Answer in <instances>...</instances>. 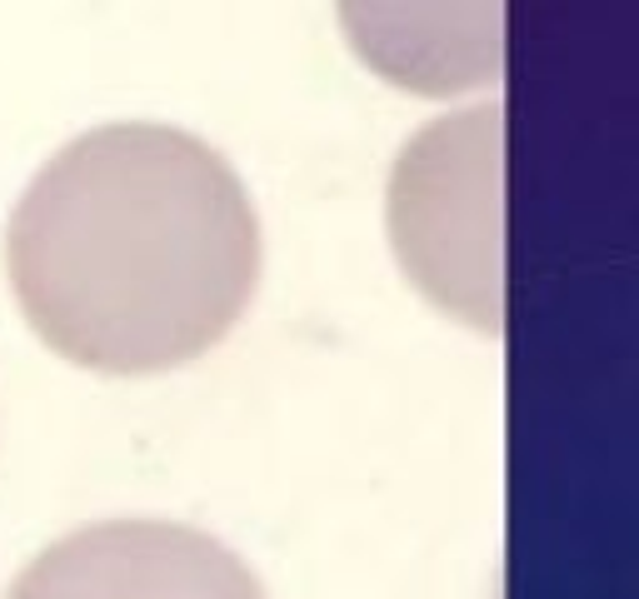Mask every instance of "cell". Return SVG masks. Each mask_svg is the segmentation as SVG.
<instances>
[{"label":"cell","mask_w":639,"mask_h":599,"mask_svg":"<svg viewBox=\"0 0 639 599\" xmlns=\"http://www.w3.org/2000/svg\"><path fill=\"white\" fill-rule=\"evenodd\" d=\"M40 345L95 375H160L215 349L260 280V220L215 145L110 120L60 145L6 230Z\"/></svg>","instance_id":"obj_1"},{"label":"cell","mask_w":639,"mask_h":599,"mask_svg":"<svg viewBox=\"0 0 639 599\" xmlns=\"http://www.w3.org/2000/svg\"><path fill=\"white\" fill-rule=\"evenodd\" d=\"M385 225L405 280L479 335H505V105H469L409 135Z\"/></svg>","instance_id":"obj_2"},{"label":"cell","mask_w":639,"mask_h":599,"mask_svg":"<svg viewBox=\"0 0 639 599\" xmlns=\"http://www.w3.org/2000/svg\"><path fill=\"white\" fill-rule=\"evenodd\" d=\"M6 599H270L250 565L205 529L105 519L45 545Z\"/></svg>","instance_id":"obj_3"},{"label":"cell","mask_w":639,"mask_h":599,"mask_svg":"<svg viewBox=\"0 0 639 599\" xmlns=\"http://www.w3.org/2000/svg\"><path fill=\"white\" fill-rule=\"evenodd\" d=\"M349 50L409 95H465L505 70V0H335Z\"/></svg>","instance_id":"obj_4"}]
</instances>
